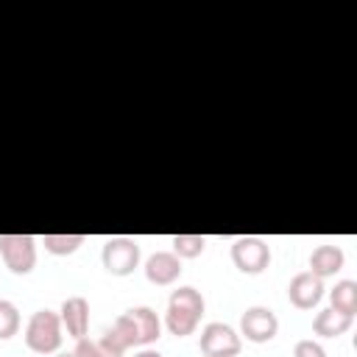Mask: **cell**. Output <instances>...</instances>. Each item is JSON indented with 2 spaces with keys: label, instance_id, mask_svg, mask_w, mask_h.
Instances as JSON below:
<instances>
[{
  "label": "cell",
  "instance_id": "6da1fadb",
  "mask_svg": "<svg viewBox=\"0 0 357 357\" xmlns=\"http://www.w3.org/2000/svg\"><path fill=\"white\" fill-rule=\"evenodd\" d=\"M109 332L114 335V340L128 351V349H145L151 343H156L162 337V318L156 315V310L151 307H131L123 315L114 318V324L109 326Z\"/></svg>",
  "mask_w": 357,
  "mask_h": 357
},
{
  "label": "cell",
  "instance_id": "7a4b0ae2",
  "mask_svg": "<svg viewBox=\"0 0 357 357\" xmlns=\"http://www.w3.org/2000/svg\"><path fill=\"white\" fill-rule=\"evenodd\" d=\"M64 329L61 318L53 310H36L25 324V346L33 354H56L61 349Z\"/></svg>",
  "mask_w": 357,
  "mask_h": 357
},
{
  "label": "cell",
  "instance_id": "3957f363",
  "mask_svg": "<svg viewBox=\"0 0 357 357\" xmlns=\"http://www.w3.org/2000/svg\"><path fill=\"white\" fill-rule=\"evenodd\" d=\"M139 259H142L139 243L126 234L109 237L100 248V262L112 276H131L139 268Z\"/></svg>",
  "mask_w": 357,
  "mask_h": 357
},
{
  "label": "cell",
  "instance_id": "277c9868",
  "mask_svg": "<svg viewBox=\"0 0 357 357\" xmlns=\"http://www.w3.org/2000/svg\"><path fill=\"white\" fill-rule=\"evenodd\" d=\"M0 259L14 276H28L36 268V240L31 234H0Z\"/></svg>",
  "mask_w": 357,
  "mask_h": 357
},
{
  "label": "cell",
  "instance_id": "5b68a950",
  "mask_svg": "<svg viewBox=\"0 0 357 357\" xmlns=\"http://www.w3.org/2000/svg\"><path fill=\"white\" fill-rule=\"evenodd\" d=\"M198 349L204 357H237L243 349V337L234 326H229L223 321H209L201 329Z\"/></svg>",
  "mask_w": 357,
  "mask_h": 357
},
{
  "label": "cell",
  "instance_id": "8992f818",
  "mask_svg": "<svg viewBox=\"0 0 357 357\" xmlns=\"http://www.w3.org/2000/svg\"><path fill=\"white\" fill-rule=\"evenodd\" d=\"M231 262H234V268L240 273L257 276V273H262L271 265V245L262 237H257V234L237 237L231 243Z\"/></svg>",
  "mask_w": 357,
  "mask_h": 357
},
{
  "label": "cell",
  "instance_id": "52a82bcc",
  "mask_svg": "<svg viewBox=\"0 0 357 357\" xmlns=\"http://www.w3.org/2000/svg\"><path fill=\"white\" fill-rule=\"evenodd\" d=\"M279 332V318L271 307L254 304L240 315V337L248 343H271Z\"/></svg>",
  "mask_w": 357,
  "mask_h": 357
},
{
  "label": "cell",
  "instance_id": "ba28073f",
  "mask_svg": "<svg viewBox=\"0 0 357 357\" xmlns=\"http://www.w3.org/2000/svg\"><path fill=\"white\" fill-rule=\"evenodd\" d=\"M326 287H324V279H318L315 273L310 271H301L296 273L290 282H287V298L296 310H312L321 304Z\"/></svg>",
  "mask_w": 357,
  "mask_h": 357
},
{
  "label": "cell",
  "instance_id": "9c48e42d",
  "mask_svg": "<svg viewBox=\"0 0 357 357\" xmlns=\"http://www.w3.org/2000/svg\"><path fill=\"white\" fill-rule=\"evenodd\" d=\"M142 271H145V279H148L151 284L167 287V284H173V282L181 276L184 268H181V259H178L173 251H153V254L145 259Z\"/></svg>",
  "mask_w": 357,
  "mask_h": 357
},
{
  "label": "cell",
  "instance_id": "30bf717a",
  "mask_svg": "<svg viewBox=\"0 0 357 357\" xmlns=\"http://www.w3.org/2000/svg\"><path fill=\"white\" fill-rule=\"evenodd\" d=\"M59 318H61V329H67V335L73 340L86 337V332H89V301L84 296L64 298L61 310H59Z\"/></svg>",
  "mask_w": 357,
  "mask_h": 357
},
{
  "label": "cell",
  "instance_id": "8fae6325",
  "mask_svg": "<svg viewBox=\"0 0 357 357\" xmlns=\"http://www.w3.org/2000/svg\"><path fill=\"white\" fill-rule=\"evenodd\" d=\"M343 262H346V254H343L340 245L321 243L310 254V273H315L318 279H329V276H335V273L343 271Z\"/></svg>",
  "mask_w": 357,
  "mask_h": 357
},
{
  "label": "cell",
  "instance_id": "7c38bea8",
  "mask_svg": "<svg viewBox=\"0 0 357 357\" xmlns=\"http://www.w3.org/2000/svg\"><path fill=\"white\" fill-rule=\"evenodd\" d=\"M78 357H126V349L114 340V335L106 329L100 337H81L73 349Z\"/></svg>",
  "mask_w": 357,
  "mask_h": 357
},
{
  "label": "cell",
  "instance_id": "4fadbf2b",
  "mask_svg": "<svg viewBox=\"0 0 357 357\" xmlns=\"http://www.w3.org/2000/svg\"><path fill=\"white\" fill-rule=\"evenodd\" d=\"M351 324H354V318H349V315H343V312H337L332 307H324L312 318V332L318 337H340V335H346L351 329Z\"/></svg>",
  "mask_w": 357,
  "mask_h": 357
},
{
  "label": "cell",
  "instance_id": "5bb4252c",
  "mask_svg": "<svg viewBox=\"0 0 357 357\" xmlns=\"http://www.w3.org/2000/svg\"><path fill=\"white\" fill-rule=\"evenodd\" d=\"M329 307L354 318L357 315V282L354 279H340L335 282V287L329 290Z\"/></svg>",
  "mask_w": 357,
  "mask_h": 357
},
{
  "label": "cell",
  "instance_id": "9a60e30c",
  "mask_svg": "<svg viewBox=\"0 0 357 357\" xmlns=\"http://www.w3.org/2000/svg\"><path fill=\"white\" fill-rule=\"evenodd\" d=\"M198 324H201V315L167 304V310H165V329H167L170 335H176V337H187V335H192V332L198 329Z\"/></svg>",
  "mask_w": 357,
  "mask_h": 357
},
{
  "label": "cell",
  "instance_id": "2e32d148",
  "mask_svg": "<svg viewBox=\"0 0 357 357\" xmlns=\"http://www.w3.org/2000/svg\"><path fill=\"white\" fill-rule=\"evenodd\" d=\"M86 243V234H45L42 245L53 257H70Z\"/></svg>",
  "mask_w": 357,
  "mask_h": 357
},
{
  "label": "cell",
  "instance_id": "e0dca14e",
  "mask_svg": "<svg viewBox=\"0 0 357 357\" xmlns=\"http://www.w3.org/2000/svg\"><path fill=\"white\" fill-rule=\"evenodd\" d=\"M167 304L181 307V310L195 312V315H204V310H206V301H204L201 290H198V287H192V284H181V287H176V290L170 293Z\"/></svg>",
  "mask_w": 357,
  "mask_h": 357
},
{
  "label": "cell",
  "instance_id": "ac0fdd59",
  "mask_svg": "<svg viewBox=\"0 0 357 357\" xmlns=\"http://www.w3.org/2000/svg\"><path fill=\"white\" fill-rule=\"evenodd\" d=\"M170 245H173V254H176L178 259H195V257L204 254L206 237H204V234H173Z\"/></svg>",
  "mask_w": 357,
  "mask_h": 357
},
{
  "label": "cell",
  "instance_id": "d6986e66",
  "mask_svg": "<svg viewBox=\"0 0 357 357\" xmlns=\"http://www.w3.org/2000/svg\"><path fill=\"white\" fill-rule=\"evenodd\" d=\"M20 324H22V318H20L17 304L8 298H0V340L14 337L20 332Z\"/></svg>",
  "mask_w": 357,
  "mask_h": 357
},
{
  "label": "cell",
  "instance_id": "ffe728a7",
  "mask_svg": "<svg viewBox=\"0 0 357 357\" xmlns=\"http://www.w3.org/2000/svg\"><path fill=\"white\" fill-rule=\"evenodd\" d=\"M293 357H326V349H324L318 340L304 337V340H298V343L293 346Z\"/></svg>",
  "mask_w": 357,
  "mask_h": 357
},
{
  "label": "cell",
  "instance_id": "44dd1931",
  "mask_svg": "<svg viewBox=\"0 0 357 357\" xmlns=\"http://www.w3.org/2000/svg\"><path fill=\"white\" fill-rule=\"evenodd\" d=\"M134 357H162V354H159L156 349H148V346H145V349H139Z\"/></svg>",
  "mask_w": 357,
  "mask_h": 357
},
{
  "label": "cell",
  "instance_id": "7402d4cb",
  "mask_svg": "<svg viewBox=\"0 0 357 357\" xmlns=\"http://www.w3.org/2000/svg\"><path fill=\"white\" fill-rule=\"evenodd\" d=\"M56 357H78L75 351H61V354H56Z\"/></svg>",
  "mask_w": 357,
  "mask_h": 357
}]
</instances>
